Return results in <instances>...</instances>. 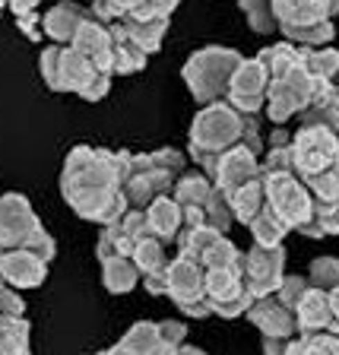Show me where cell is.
Listing matches in <instances>:
<instances>
[{
    "label": "cell",
    "mask_w": 339,
    "mask_h": 355,
    "mask_svg": "<svg viewBox=\"0 0 339 355\" xmlns=\"http://www.w3.org/2000/svg\"><path fill=\"white\" fill-rule=\"evenodd\" d=\"M133 153H111V149L73 146L67 153L60 171V197L80 219L114 225L127 213L124 178Z\"/></svg>",
    "instance_id": "1"
},
{
    "label": "cell",
    "mask_w": 339,
    "mask_h": 355,
    "mask_svg": "<svg viewBox=\"0 0 339 355\" xmlns=\"http://www.w3.org/2000/svg\"><path fill=\"white\" fill-rule=\"evenodd\" d=\"M241 143H247L254 153L263 155V137H260L257 118L238 111L235 105H229V102H216V105H207V108L197 111V118H193V124H191L187 159H193L209 178V171L219 162V155L241 146Z\"/></svg>",
    "instance_id": "2"
},
{
    "label": "cell",
    "mask_w": 339,
    "mask_h": 355,
    "mask_svg": "<svg viewBox=\"0 0 339 355\" xmlns=\"http://www.w3.org/2000/svg\"><path fill=\"white\" fill-rule=\"evenodd\" d=\"M187 168V155L177 149H155V153L130 155V168L124 178V200L130 209H146L153 200L168 197L177 178Z\"/></svg>",
    "instance_id": "3"
},
{
    "label": "cell",
    "mask_w": 339,
    "mask_h": 355,
    "mask_svg": "<svg viewBox=\"0 0 339 355\" xmlns=\"http://www.w3.org/2000/svg\"><path fill=\"white\" fill-rule=\"evenodd\" d=\"M276 32L302 48H320L333 42V16H339V0H273Z\"/></svg>",
    "instance_id": "4"
},
{
    "label": "cell",
    "mask_w": 339,
    "mask_h": 355,
    "mask_svg": "<svg viewBox=\"0 0 339 355\" xmlns=\"http://www.w3.org/2000/svg\"><path fill=\"white\" fill-rule=\"evenodd\" d=\"M241 54L235 48H222V44H209V48H200L187 58L184 76L187 89L197 105H216V102H225L229 98V86H232V76L235 70L241 67Z\"/></svg>",
    "instance_id": "5"
},
{
    "label": "cell",
    "mask_w": 339,
    "mask_h": 355,
    "mask_svg": "<svg viewBox=\"0 0 339 355\" xmlns=\"http://www.w3.org/2000/svg\"><path fill=\"white\" fill-rule=\"evenodd\" d=\"M0 241L3 251H32L35 257H42L44 263H51V257L58 254L54 238L44 232L42 219L35 216L32 203L22 193H3L0 197Z\"/></svg>",
    "instance_id": "6"
},
{
    "label": "cell",
    "mask_w": 339,
    "mask_h": 355,
    "mask_svg": "<svg viewBox=\"0 0 339 355\" xmlns=\"http://www.w3.org/2000/svg\"><path fill=\"white\" fill-rule=\"evenodd\" d=\"M273 80H270V96H266V118L273 124H286L288 118H298L304 108L314 98V89L318 80L302 67V60H292V64L273 70Z\"/></svg>",
    "instance_id": "7"
},
{
    "label": "cell",
    "mask_w": 339,
    "mask_h": 355,
    "mask_svg": "<svg viewBox=\"0 0 339 355\" xmlns=\"http://www.w3.org/2000/svg\"><path fill=\"white\" fill-rule=\"evenodd\" d=\"M263 178H266V209L288 232H302L311 219V209H314V197H311L308 184L295 171H276V175L263 171Z\"/></svg>",
    "instance_id": "8"
},
{
    "label": "cell",
    "mask_w": 339,
    "mask_h": 355,
    "mask_svg": "<svg viewBox=\"0 0 339 355\" xmlns=\"http://www.w3.org/2000/svg\"><path fill=\"white\" fill-rule=\"evenodd\" d=\"M38 70H42V80L51 92H76V96H82L98 76L96 67L80 51H73L70 44L44 48L42 58H38Z\"/></svg>",
    "instance_id": "9"
},
{
    "label": "cell",
    "mask_w": 339,
    "mask_h": 355,
    "mask_svg": "<svg viewBox=\"0 0 339 355\" xmlns=\"http://www.w3.org/2000/svg\"><path fill=\"white\" fill-rule=\"evenodd\" d=\"M165 279H168V298L184 311L187 318H209L213 302L207 295V273L197 260L171 257L165 266Z\"/></svg>",
    "instance_id": "10"
},
{
    "label": "cell",
    "mask_w": 339,
    "mask_h": 355,
    "mask_svg": "<svg viewBox=\"0 0 339 355\" xmlns=\"http://www.w3.org/2000/svg\"><path fill=\"white\" fill-rule=\"evenodd\" d=\"M292 153H295V171L302 181L327 171L339 162V133L327 127H298L292 133Z\"/></svg>",
    "instance_id": "11"
},
{
    "label": "cell",
    "mask_w": 339,
    "mask_h": 355,
    "mask_svg": "<svg viewBox=\"0 0 339 355\" xmlns=\"http://www.w3.org/2000/svg\"><path fill=\"white\" fill-rule=\"evenodd\" d=\"M241 276H244V288L254 298L276 295L282 279H286V248L282 244L279 248H260V244H254L251 251L244 254Z\"/></svg>",
    "instance_id": "12"
},
{
    "label": "cell",
    "mask_w": 339,
    "mask_h": 355,
    "mask_svg": "<svg viewBox=\"0 0 339 355\" xmlns=\"http://www.w3.org/2000/svg\"><path fill=\"white\" fill-rule=\"evenodd\" d=\"M270 80H273L270 70L257 58H244L241 67L235 70V76H232L229 98L225 102L235 105L244 114H257L266 105V96H270Z\"/></svg>",
    "instance_id": "13"
},
{
    "label": "cell",
    "mask_w": 339,
    "mask_h": 355,
    "mask_svg": "<svg viewBox=\"0 0 339 355\" xmlns=\"http://www.w3.org/2000/svg\"><path fill=\"white\" fill-rule=\"evenodd\" d=\"M260 171H263V165H260V153H254L247 143H241V146H235V149H229V153L219 155L216 168L209 171V181H213L225 197H232L238 187H244L247 181H254Z\"/></svg>",
    "instance_id": "14"
},
{
    "label": "cell",
    "mask_w": 339,
    "mask_h": 355,
    "mask_svg": "<svg viewBox=\"0 0 339 355\" xmlns=\"http://www.w3.org/2000/svg\"><path fill=\"white\" fill-rule=\"evenodd\" d=\"M70 48L80 51L89 64L96 67L98 73L114 76V38H111V26L98 22L96 16H89V19L80 26L76 38L70 42Z\"/></svg>",
    "instance_id": "15"
},
{
    "label": "cell",
    "mask_w": 339,
    "mask_h": 355,
    "mask_svg": "<svg viewBox=\"0 0 339 355\" xmlns=\"http://www.w3.org/2000/svg\"><path fill=\"white\" fill-rule=\"evenodd\" d=\"M247 320L257 327L263 336H298V314L282 302L279 295H263L254 298L247 308Z\"/></svg>",
    "instance_id": "16"
},
{
    "label": "cell",
    "mask_w": 339,
    "mask_h": 355,
    "mask_svg": "<svg viewBox=\"0 0 339 355\" xmlns=\"http://www.w3.org/2000/svg\"><path fill=\"white\" fill-rule=\"evenodd\" d=\"M0 279L10 288H38L48 279V263L35 257L32 251L19 248V251H3L0 254Z\"/></svg>",
    "instance_id": "17"
},
{
    "label": "cell",
    "mask_w": 339,
    "mask_h": 355,
    "mask_svg": "<svg viewBox=\"0 0 339 355\" xmlns=\"http://www.w3.org/2000/svg\"><path fill=\"white\" fill-rule=\"evenodd\" d=\"M86 19H89V13L82 3H76V0H60V3H54V7L42 16V32L48 38H54V44H70Z\"/></svg>",
    "instance_id": "18"
},
{
    "label": "cell",
    "mask_w": 339,
    "mask_h": 355,
    "mask_svg": "<svg viewBox=\"0 0 339 355\" xmlns=\"http://www.w3.org/2000/svg\"><path fill=\"white\" fill-rule=\"evenodd\" d=\"M302 127H327V130L339 133V86L330 80H318L314 98L311 105L298 114Z\"/></svg>",
    "instance_id": "19"
},
{
    "label": "cell",
    "mask_w": 339,
    "mask_h": 355,
    "mask_svg": "<svg viewBox=\"0 0 339 355\" xmlns=\"http://www.w3.org/2000/svg\"><path fill=\"white\" fill-rule=\"evenodd\" d=\"M146 222H149V232H153L159 241L171 244V241H177V235L184 229V213H181L175 197L168 193V197H159L146 207Z\"/></svg>",
    "instance_id": "20"
},
{
    "label": "cell",
    "mask_w": 339,
    "mask_h": 355,
    "mask_svg": "<svg viewBox=\"0 0 339 355\" xmlns=\"http://www.w3.org/2000/svg\"><path fill=\"white\" fill-rule=\"evenodd\" d=\"M295 314H298V330H302V336L330 330V320H333L330 292H324V288H311L308 295H304V302L295 308Z\"/></svg>",
    "instance_id": "21"
},
{
    "label": "cell",
    "mask_w": 339,
    "mask_h": 355,
    "mask_svg": "<svg viewBox=\"0 0 339 355\" xmlns=\"http://www.w3.org/2000/svg\"><path fill=\"white\" fill-rule=\"evenodd\" d=\"M229 207H232V213H235V219L241 222V225H251V222L263 213L266 209V178H263V171H260L254 181H247L244 187H238V191L232 193Z\"/></svg>",
    "instance_id": "22"
},
{
    "label": "cell",
    "mask_w": 339,
    "mask_h": 355,
    "mask_svg": "<svg viewBox=\"0 0 339 355\" xmlns=\"http://www.w3.org/2000/svg\"><path fill=\"white\" fill-rule=\"evenodd\" d=\"M111 38H114V76L140 73L143 67H146L149 54L143 51L137 42H133L130 32H127L121 22H114V26H111Z\"/></svg>",
    "instance_id": "23"
},
{
    "label": "cell",
    "mask_w": 339,
    "mask_h": 355,
    "mask_svg": "<svg viewBox=\"0 0 339 355\" xmlns=\"http://www.w3.org/2000/svg\"><path fill=\"white\" fill-rule=\"evenodd\" d=\"M102 263V279H105V288H108L111 295H124L130 292L137 282H143V273L137 270L133 257L127 254H118V257H105L98 260Z\"/></svg>",
    "instance_id": "24"
},
{
    "label": "cell",
    "mask_w": 339,
    "mask_h": 355,
    "mask_svg": "<svg viewBox=\"0 0 339 355\" xmlns=\"http://www.w3.org/2000/svg\"><path fill=\"white\" fill-rule=\"evenodd\" d=\"M155 343H159V324L155 320H140L108 349V355H149Z\"/></svg>",
    "instance_id": "25"
},
{
    "label": "cell",
    "mask_w": 339,
    "mask_h": 355,
    "mask_svg": "<svg viewBox=\"0 0 339 355\" xmlns=\"http://www.w3.org/2000/svg\"><path fill=\"white\" fill-rule=\"evenodd\" d=\"M32 327L26 318H0V355H32Z\"/></svg>",
    "instance_id": "26"
},
{
    "label": "cell",
    "mask_w": 339,
    "mask_h": 355,
    "mask_svg": "<svg viewBox=\"0 0 339 355\" xmlns=\"http://www.w3.org/2000/svg\"><path fill=\"white\" fill-rule=\"evenodd\" d=\"M302 235L308 238L339 235V200H314V209H311V219L302 229Z\"/></svg>",
    "instance_id": "27"
},
{
    "label": "cell",
    "mask_w": 339,
    "mask_h": 355,
    "mask_svg": "<svg viewBox=\"0 0 339 355\" xmlns=\"http://www.w3.org/2000/svg\"><path fill=\"white\" fill-rule=\"evenodd\" d=\"M121 26L130 32V38L140 44L146 54H155V51H159V48H162V42H165V32H168V19H146V22L124 19Z\"/></svg>",
    "instance_id": "28"
},
{
    "label": "cell",
    "mask_w": 339,
    "mask_h": 355,
    "mask_svg": "<svg viewBox=\"0 0 339 355\" xmlns=\"http://www.w3.org/2000/svg\"><path fill=\"white\" fill-rule=\"evenodd\" d=\"M130 257H133V263H137V270H140L143 276L159 273V270H165V266H168V257H165V244L159 241L155 235L140 238Z\"/></svg>",
    "instance_id": "29"
},
{
    "label": "cell",
    "mask_w": 339,
    "mask_h": 355,
    "mask_svg": "<svg viewBox=\"0 0 339 355\" xmlns=\"http://www.w3.org/2000/svg\"><path fill=\"white\" fill-rule=\"evenodd\" d=\"M247 229H251V235H254V244H260V248H279L282 238H286V232H288L270 209H263Z\"/></svg>",
    "instance_id": "30"
},
{
    "label": "cell",
    "mask_w": 339,
    "mask_h": 355,
    "mask_svg": "<svg viewBox=\"0 0 339 355\" xmlns=\"http://www.w3.org/2000/svg\"><path fill=\"white\" fill-rule=\"evenodd\" d=\"M241 13L247 16V26L260 35L276 32V16H273V0H238Z\"/></svg>",
    "instance_id": "31"
},
{
    "label": "cell",
    "mask_w": 339,
    "mask_h": 355,
    "mask_svg": "<svg viewBox=\"0 0 339 355\" xmlns=\"http://www.w3.org/2000/svg\"><path fill=\"white\" fill-rule=\"evenodd\" d=\"M187 346V327L181 320H162L159 324V343L149 355H177Z\"/></svg>",
    "instance_id": "32"
},
{
    "label": "cell",
    "mask_w": 339,
    "mask_h": 355,
    "mask_svg": "<svg viewBox=\"0 0 339 355\" xmlns=\"http://www.w3.org/2000/svg\"><path fill=\"white\" fill-rule=\"evenodd\" d=\"M140 3L143 0H92V16L105 26H114V22H124Z\"/></svg>",
    "instance_id": "33"
},
{
    "label": "cell",
    "mask_w": 339,
    "mask_h": 355,
    "mask_svg": "<svg viewBox=\"0 0 339 355\" xmlns=\"http://www.w3.org/2000/svg\"><path fill=\"white\" fill-rule=\"evenodd\" d=\"M308 279L314 288H324V292H333L339 288V257H318L308 270Z\"/></svg>",
    "instance_id": "34"
},
{
    "label": "cell",
    "mask_w": 339,
    "mask_h": 355,
    "mask_svg": "<svg viewBox=\"0 0 339 355\" xmlns=\"http://www.w3.org/2000/svg\"><path fill=\"white\" fill-rule=\"evenodd\" d=\"M314 200H339V162L330 165L327 171L314 175L311 181H304Z\"/></svg>",
    "instance_id": "35"
},
{
    "label": "cell",
    "mask_w": 339,
    "mask_h": 355,
    "mask_svg": "<svg viewBox=\"0 0 339 355\" xmlns=\"http://www.w3.org/2000/svg\"><path fill=\"white\" fill-rule=\"evenodd\" d=\"M181 3V0H143L140 7L133 10L127 19L133 22H146V19H168L171 13H175V7Z\"/></svg>",
    "instance_id": "36"
},
{
    "label": "cell",
    "mask_w": 339,
    "mask_h": 355,
    "mask_svg": "<svg viewBox=\"0 0 339 355\" xmlns=\"http://www.w3.org/2000/svg\"><path fill=\"white\" fill-rule=\"evenodd\" d=\"M311 279H304V276H286V279H282V286H279V292H276V295L282 298V302L288 304V308L295 311L298 304L304 302V295H308L311 292Z\"/></svg>",
    "instance_id": "37"
},
{
    "label": "cell",
    "mask_w": 339,
    "mask_h": 355,
    "mask_svg": "<svg viewBox=\"0 0 339 355\" xmlns=\"http://www.w3.org/2000/svg\"><path fill=\"white\" fill-rule=\"evenodd\" d=\"M263 355H304V336H263Z\"/></svg>",
    "instance_id": "38"
},
{
    "label": "cell",
    "mask_w": 339,
    "mask_h": 355,
    "mask_svg": "<svg viewBox=\"0 0 339 355\" xmlns=\"http://www.w3.org/2000/svg\"><path fill=\"white\" fill-rule=\"evenodd\" d=\"M304 355H339V336L330 330L304 336Z\"/></svg>",
    "instance_id": "39"
},
{
    "label": "cell",
    "mask_w": 339,
    "mask_h": 355,
    "mask_svg": "<svg viewBox=\"0 0 339 355\" xmlns=\"http://www.w3.org/2000/svg\"><path fill=\"white\" fill-rule=\"evenodd\" d=\"M0 318H26V302L16 288L0 279Z\"/></svg>",
    "instance_id": "40"
},
{
    "label": "cell",
    "mask_w": 339,
    "mask_h": 355,
    "mask_svg": "<svg viewBox=\"0 0 339 355\" xmlns=\"http://www.w3.org/2000/svg\"><path fill=\"white\" fill-rule=\"evenodd\" d=\"M16 26H19V32L29 38V42H38V38H42V16H38V13L19 16V19H16Z\"/></svg>",
    "instance_id": "41"
},
{
    "label": "cell",
    "mask_w": 339,
    "mask_h": 355,
    "mask_svg": "<svg viewBox=\"0 0 339 355\" xmlns=\"http://www.w3.org/2000/svg\"><path fill=\"white\" fill-rule=\"evenodd\" d=\"M143 286H146L149 295H168V279H165V270L143 276Z\"/></svg>",
    "instance_id": "42"
},
{
    "label": "cell",
    "mask_w": 339,
    "mask_h": 355,
    "mask_svg": "<svg viewBox=\"0 0 339 355\" xmlns=\"http://www.w3.org/2000/svg\"><path fill=\"white\" fill-rule=\"evenodd\" d=\"M38 3L42 0H7V10L19 19V16H29V13H38Z\"/></svg>",
    "instance_id": "43"
},
{
    "label": "cell",
    "mask_w": 339,
    "mask_h": 355,
    "mask_svg": "<svg viewBox=\"0 0 339 355\" xmlns=\"http://www.w3.org/2000/svg\"><path fill=\"white\" fill-rule=\"evenodd\" d=\"M330 308H333V320H330V333L339 336V288L330 292Z\"/></svg>",
    "instance_id": "44"
},
{
    "label": "cell",
    "mask_w": 339,
    "mask_h": 355,
    "mask_svg": "<svg viewBox=\"0 0 339 355\" xmlns=\"http://www.w3.org/2000/svg\"><path fill=\"white\" fill-rule=\"evenodd\" d=\"M177 355H207V352H203V349H197V346H184Z\"/></svg>",
    "instance_id": "45"
},
{
    "label": "cell",
    "mask_w": 339,
    "mask_h": 355,
    "mask_svg": "<svg viewBox=\"0 0 339 355\" xmlns=\"http://www.w3.org/2000/svg\"><path fill=\"white\" fill-rule=\"evenodd\" d=\"M3 10H7V0H0V16H3Z\"/></svg>",
    "instance_id": "46"
},
{
    "label": "cell",
    "mask_w": 339,
    "mask_h": 355,
    "mask_svg": "<svg viewBox=\"0 0 339 355\" xmlns=\"http://www.w3.org/2000/svg\"><path fill=\"white\" fill-rule=\"evenodd\" d=\"M0 254H3V241H0Z\"/></svg>",
    "instance_id": "47"
},
{
    "label": "cell",
    "mask_w": 339,
    "mask_h": 355,
    "mask_svg": "<svg viewBox=\"0 0 339 355\" xmlns=\"http://www.w3.org/2000/svg\"><path fill=\"white\" fill-rule=\"evenodd\" d=\"M98 355H108V352H98Z\"/></svg>",
    "instance_id": "48"
}]
</instances>
